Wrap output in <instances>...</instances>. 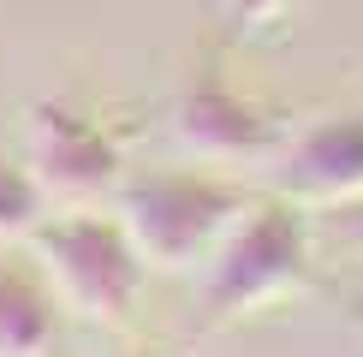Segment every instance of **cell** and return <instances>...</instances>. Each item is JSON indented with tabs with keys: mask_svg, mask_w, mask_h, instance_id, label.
Instances as JSON below:
<instances>
[{
	"mask_svg": "<svg viewBox=\"0 0 363 357\" xmlns=\"http://www.w3.org/2000/svg\"><path fill=\"white\" fill-rule=\"evenodd\" d=\"M280 185L292 203L363 197V113H328L280 149Z\"/></svg>",
	"mask_w": 363,
	"mask_h": 357,
	"instance_id": "8992f818",
	"label": "cell"
},
{
	"mask_svg": "<svg viewBox=\"0 0 363 357\" xmlns=\"http://www.w3.org/2000/svg\"><path fill=\"white\" fill-rule=\"evenodd\" d=\"M138 357H155V351H138Z\"/></svg>",
	"mask_w": 363,
	"mask_h": 357,
	"instance_id": "8fae6325",
	"label": "cell"
},
{
	"mask_svg": "<svg viewBox=\"0 0 363 357\" xmlns=\"http://www.w3.org/2000/svg\"><path fill=\"white\" fill-rule=\"evenodd\" d=\"M24 167L42 197H101L119 185V137L78 101L42 96L24 113Z\"/></svg>",
	"mask_w": 363,
	"mask_h": 357,
	"instance_id": "277c9868",
	"label": "cell"
},
{
	"mask_svg": "<svg viewBox=\"0 0 363 357\" xmlns=\"http://www.w3.org/2000/svg\"><path fill=\"white\" fill-rule=\"evenodd\" d=\"M292 0H226V18H233V36H256L280 18Z\"/></svg>",
	"mask_w": 363,
	"mask_h": 357,
	"instance_id": "9c48e42d",
	"label": "cell"
},
{
	"mask_svg": "<svg viewBox=\"0 0 363 357\" xmlns=\"http://www.w3.org/2000/svg\"><path fill=\"white\" fill-rule=\"evenodd\" d=\"M30 250L36 268L48 274L54 298L66 310H78L84 322H125L131 298L143 286V256L125 238L119 215H42L30 227Z\"/></svg>",
	"mask_w": 363,
	"mask_h": 357,
	"instance_id": "3957f363",
	"label": "cell"
},
{
	"mask_svg": "<svg viewBox=\"0 0 363 357\" xmlns=\"http://www.w3.org/2000/svg\"><path fill=\"white\" fill-rule=\"evenodd\" d=\"M352 232H357V238H363V208H357V215H352Z\"/></svg>",
	"mask_w": 363,
	"mask_h": 357,
	"instance_id": "30bf717a",
	"label": "cell"
},
{
	"mask_svg": "<svg viewBox=\"0 0 363 357\" xmlns=\"http://www.w3.org/2000/svg\"><path fill=\"white\" fill-rule=\"evenodd\" d=\"M60 334V298L36 262L0 256V357H48Z\"/></svg>",
	"mask_w": 363,
	"mask_h": 357,
	"instance_id": "52a82bcc",
	"label": "cell"
},
{
	"mask_svg": "<svg viewBox=\"0 0 363 357\" xmlns=\"http://www.w3.org/2000/svg\"><path fill=\"white\" fill-rule=\"evenodd\" d=\"M42 191L30 178L24 161H6L0 155V238H30V227L42 220Z\"/></svg>",
	"mask_w": 363,
	"mask_h": 357,
	"instance_id": "ba28073f",
	"label": "cell"
},
{
	"mask_svg": "<svg viewBox=\"0 0 363 357\" xmlns=\"http://www.w3.org/2000/svg\"><path fill=\"white\" fill-rule=\"evenodd\" d=\"M310 274V227L292 197L250 203L226 227L215 256L203 262V316L208 322H245L268 310L274 298L298 292Z\"/></svg>",
	"mask_w": 363,
	"mask_h": 357,
	"instance_id": "7a4b0ae2",
	"label": "cell"
},
{
	"mask_svg": "<svg viewBox=\"0 0 363 357\" xmlns=\"http://www.w3.org/2000/svg\"><path fill=\"white\" fill-rule=\"evenodd\" d=\"M173 137L191 161H262L280 149V113L233 89L220 60L203 54L173 108Z\"/></svg>",
	"mask_w": 363,
	"mask_h": 357,
	"instance_id": "5b68a950",
	"label": "cell"
},
{
	"mask_svg": "<svg viewBox=\"0 0 363 357\" xmlns=\"http://www.w3.org/2000/svg\"><path fill=\"white\" fill-rule=\"evenodd\" d=\"M245 208L250 191L215 173H131L119 185V227L138 244L143 268L161 274L203 268Z\"/></svg>",
	"mask_w": 363,
	"mask_h": 357,
	"instance_id": "6da1fadb",
	"label": "cell"
}]
</instances>
